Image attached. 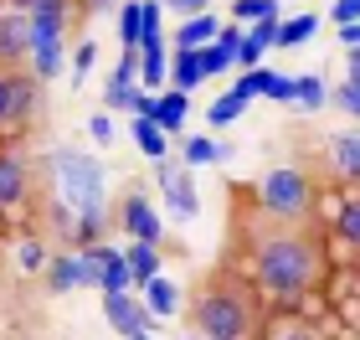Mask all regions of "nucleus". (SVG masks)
Listing matches in <instances>:
<instances>
[{
    "label": "nucleus",
    "mask_w": 360,
    "mask_h": 340,
    "mask_svg": "<svg viewBox=\"0 0 360 340\" xmlns=\"http://www.w3.org/2000/svg\"><path fill=\"white\" fill-rule=\"evenodd\" d=\"M340 42H345L350 52H355V46H360V21H355V26H340Z\"/></svg>",
    "instance_id": "e433bc0d"
},
{
    "label": "nucleus",
    "mask_w": 360,
    "mask_h": 340,
    "mask_svg": "<svg viewBox=\"0 0 360 340\" xmlns=\"http://www.w3.org/2000/svg\"><path fill=\"white\" fill-rule=\"evenodd\" d=\"M186 99H191V93H180V88L160 93V99H155V108H150V119H155L160 129H165V134H175V129L186 124Z\"/></svg>",
    "instance_id": "4468645a"
},
{
    "label": "nucleus",
    "mask_w": 360,
    "mask_h": 340,
    "mask_svg": "<svg viewBox=\"0 0 360 340\" xmlns=\"http://www.w3.org/2000/svg\"><path fill=\"white\" fill-rule=\"evenodd\" d=\"M160 6H170L175 15H186V21H191V15H206L211 0H160Z\"/></svg>",
    "instance_id": "7c9ffc66"
},
{
    "label": "nucleus",
    "mask_w": 360,
    "mask_h": 340,
    "mask_svg": "<svg viewBox=\"0 0 360 340\" xmlns=\"http://www.w3.org/2000/svg\"><path fill=\"white\" fill-rule=\"evenodd\" d=\"M134 144H139V150L150 155V160H165V150H170V134H165V129H160V124L150 119V113H134Z\"/></svg>",
    "instance_id": "2eb2a0df"
},
{
    "label": "nucleus",
    "mask_w": 360,
    "mask_h": 340,
    "mask_svg": "<svg viewBox=\"0 0 360 340\" xmlns=\"http://www.w3.org/2000/svg\"><path fill=\"white\" fill-rule=\"evenodd\" d=\"M93 62H98V46H93V42H83V46H77V57H72V73H77V77H88Z\"/></svg>",
    "instance_id": "2f4dec72"
},
{
    "label": "nucleus",
    "mask_w": 360,
    "mask_h": 340,
    "mask_svg": "<svg viewBox=\"0 0 360 340\" xmlns=\"http://www.w3.org/2000/svg\"><path fill=\"white\" fill-rule=\"evenodd\" d=\"M232 11H237V21H252V26H257V21H278V6H273V0H237Z\"/></svg>",
    "instance_id": "bb28decb"
},
{
    "label": "nucleus",
    "mask_w": 360,
    "mask_h": 340,
    "mask_svg": "<svg viewBox=\"0 0 360 340\" xmlns=\"http://www.w3.org/2000/svg\"><path fill=\"white\" fill-rule=\"evenodd\" d=\"M330 155H335V170H340V175L360 181V134H340V139L330 144Z\"/></svg>",
    "instance_id": "6ab92c4d"
},
{
    "label": "nucleus",
    "mask_w": 360,
    "mask_h": 340,
    "mask_svg": "<svg viewBox=\"0 0 360 340\" xmlns=\"http://www.w3.org/2000/svg\"><path fill=\"white\" fill-rule=\"evenodd\" d=\"M57 191L68 196L72 212H103V165L88 160L83 150H57Z\"/></svg>",
    "instance_id": "20e7f679"
},
{
    "label": "nucleus",
    "mask_w": 360,
    "mask_h": 340,
    "mask_svg": "<svg viewBox=\"0 0 360 340\" xmlns=\"http://www.w3.org/2000/svg\"><path fill=\"white\" fill-rule=\"evenodd\" d=\"M119 37H124V46H139V37H144V0H129V6L119 11Z\"/></svg>",
    "instance_id": "412c9836"
},
{
    "label": "nucleus",
    "mask_w": 360,
    "mask_h": 340,
    "mask_svg": "<svg viewBox=\"0 0 360 340\" xmlns=\"http://www.w3.org/2000/svg\"><path fill=\"white\" fill-rule=\"evenodd\" d=\"M252 273L263 284V294L273 299H304L319 284V237L304 222H278L268 212L252 217Z\"/></svg>",
    "instance_id": "f257e3e1"
},
{
    "label": "nucleus",
    "mask_w": 360,
    "mask_h": 340,
    "mask_svg": "<svg viewBox=\"0 0 360 340\" xmlns=\"http://www.w3.org/2000/svg\"><path fill=\"white\" fill-rule=\"evenodd\" d=\"M257 201L263 212L278 222H309V206H314V186H309L304 170L293 165H273L263 181H257Z\"/></svg>",
    "instance_id": "7ed1b4c3"
},
{
    "label": "nucleus",
    "mask_w": 360,
    "mask_h": 340,
    "mask_svg": "<svg viewBox=\"0 0 360 340\" xmlns=\"http://www.w3.org/2000/svg\"><path fill=\"white\" fill-rule=\"evenodd\" d=\"M41 242H21V268H41Z\"/></svg>",
    "instance_id": "c9c22d12"
},
{
    "label": "nucleus",
    "mask_w": 360,
    "mask_h": 340,
    "mask_svg": "<svg viewBox=\"0 0 360 340\" xmlns=\"http://www.w3.org/2000/svg\"><path fill=\"white\" fill-rule=\"evenodd\" d=\"M201 340H206V335H201Z\"/></svg>",
    "instance_id": "79ce46f5"
},
{
    "label": "nucleus",
    "mask_w": 360,
    "mask_h": 340,
    "mask_svg": "<svg viewBox=\"0 0 360 340\" xmlns=\"http://www.w3.org/2000/svg\"><path fill=\"white\" fill-rule=\"evenodd\" d=\"M206 77V68H201V52H191V46H175V57H170V88H180V93H191L195 83Z\"/></svg>",
    "instance_id": "f8f14e48"
},
{
    "label": "nucleus",
    "mask_w": 360,
    "mask_h": 340,
    "mask_svg": "<svg viewBox=\"0 0 360 340\" xmlns=\"http://www.w3.org/2000/svg\"><path fill=\"white\" fill-rule=\"evenodd\" d=\"M335 108H345V113H355V119H360V77H350V83L335 88Z\"/></svg>",
    "instance_id": "c756f323"
},
{
    "label": "nucleus",
    "mask_w": 360,
    "mask_h": 340,
    "mask_svg": "<svg viewBox=\"0 0 360 340\" xmlns=\"http://www.w3.org/2000/svg\"><path fill=\"white\" fill-rule=\"evenodd\" d=\"M46 284H52V294H68V289L88 284L83 279V253H62L57 263H52V273H46Z\"/></svg>",
    "instance_id": "dca6fc26"
},
{
    "label": "nucleus",
    "mask_w": 360,
    "mask_h": 340,
    "mask_svg": "<svg viewBox=\"0 0 360 340\" xmlns=\"http://www.w3.org/2000/svg\"><path fill=\"white\" fill-rule=\"evenodd\" d=\"M144 304H150V315H175L180 289L170 279H150V284H144Z\"/></svg>",
    "instance_id": "aec40b11"
},
{
    "label": "nucleus",
    "mask_w": 360,
    "mask_h": 340,
    "mask_svg": "<svg viewBox=\"0 0 360 340\" xmlns=\"http://www.w3.org/2000/svg\"><path fill=\"white\" fill-rule=\"evenodd\" d=\"M217 37H221V21L206 11V15H191V21L175 31V46H191V52H201V46L217 42Z\"/></svg>",
    "instance_id": "ddd939ff"
},
{
    "label": "nucleus",
    "mask_w": 360,
    "mask_h": 340,
    "mask_svg": "<svg viewBox=\"0 0 360 340\" xmlns=\"http://www.w3.org/2000/svg\"><path fill=\"white\" fill-rule=\"evenodd\" d=\"M293 103H299V108H319L324 103V77H314V73L293 77Z\"/></svg>",
    "instance_id": "b1692460"
},
{
    "label": "nucleus",
    "mask_w": 360,
    "mask_h": 340,
    "mask_svg": "<svg viewBox=\"0 0 360 340\" xmlns=\"http://www.w3.org/2000/svg\"><path fill=\"white\" fill-rule=\"evenodd\" d=\"M278 340H314V335H309L304 325H293V330H283V335H278Z\"/></svg>",
    "instance_id": "58836bf2"
},
{
    "label": "nucleus",
    "mask_w": 360,
    "mask_h": 340,
    "mask_svg": "<svg viewBox=\"0 0 360 340\" xmlns=\"http://www.w3.org/2000/svg\"><path fill=\"white\" fill-rule=\"evenodd\" d=\"M103 315H108V325L119 330V335H150V304H139V299H129V294H103Z\"/></svg>",
    "instance_id": "423d86ee"
},
{
    "label": "nucleus",
    "mask_w": 360,
    "mask_h": 340,
    "mask_svg": "<svg viewBox=\"0 0 360 340\" xmlns=\"http://www.w3.org/2000/svg\"><path fill=\"white\" fill-rule=\"evenodd\" d=\"M160 191H165V206L175 222H191L195 217V186H191V170H175V165H160Z\"/></svg>",
    "instance_id": "6e6552de"
},
{
    "label": "nucleus",
    "mask_w": 360,
    "mask_h": 340,
    "mask_svg": "<svg viewBox=\"0 0 360 340\" xmlns=\"http://www.w3.org/2000/svg\"><path fill=\"white\" fill-rule=\"evenodd\" d=\"M129 273H134V284L160 279V248L155 242H134V248H129Z\"/></svg>",
    "instance_id": "a211bd4d"
},
{
    "label": "nucleus",
    "mask_w": 360,
    "mask_h": 340,
    "mask_svg": "<svg viewBox=\"0 0 360 340\" xmlns=\"http://www.w3.org/2000/svg\"><path fill=\"white\" fill-rule=\"evenodd\" d=\"M6 6H15V11H26V15H31L37 6H46V0H6Z\"/></svg>",
    "instance_id": "4c0bfd02"
},
{
    "label": "nucleus",
    "mask_w": 360,
    "mask_h": 340,
    "mask_svg": "<svg viewBox=\"0 0 360 340\" xmlns=\"http://www.w3.org/2000/svg\"><path fill=\"white\" fill-rule=\"evenodd\" d=\"M191 320H195V335H206V340H252L257 299H252V289L242 279L217 273V279H206V289L195 294Z\"/></svg>",
    "instance_id": "f03ea898"
},
{
    "label": "nucleus",
    "mask_w": 360,
    "mask_h": 340,
    "mask_svg": "<svg viewBox=\"0 0 360 340\" xmlns=\"http://www.w3.org/2000/svg\"><path fill=\"white\" fill-rule=\"evenodd\" d=\"M335 232H340V242H350V248H360V196L340 206V217H335Z\"/></svg>",
    "instance_id": "4be33fe9"
},
{
    "label": "nucleus",
    "mask_w": 360,
    "mask_h": 340,
    "mask_svg": "<svg viewBox=\"0 0 360 340\" xmlns=\"http://www.w3.org/2000/svg\"><path fill=\"white\" fill-rule=\"evenodd\" d=\"M0 15H6V0H0Z\"/></svg>",
    "instance_id": "ea45409f"
},
{
    "label": "nucleus",
    "mask_w": 360,
    "mask_h": 340,
    "mask_svg": "<svg viewBox=\"0 0 360 340\" xmlns=\"http://www.w3.org/2000/svg\"><path fill=\"white\" fill-rule=\"evenodd\" d=\"M134 340H150V335H134Z\"/></svg>",
    "instance_id": "a19ab883"
},
{
    "label": "nucleus",
    "mask_w": 360,
    "mask_h": 340,
    "mask_svg": "<svg viewBox=\"0 0 360 340\" xmlns=\"http://www.w3.org/2000/svg\"><path fill=\"white\" fill-rule=\"evenodd\" d=\"M88 129H93V139H98V144H108V139H113V124H108V113H93V124H88Z\"/></svg>",
    "instance_id": "f704fd0d"
},
{
    "label": "nucleus",
    "mask_w": 360,
    "mask_h": 340,
    "mask_svg": "<svg viewBox=\"0 0 360 340\" xmlns=\"http://www.w3.org/2000/svg\"><path fill=\"white\" fill-rule=\"evenodd\" d=\"M26 196V160L15 150H0V206H15Z\"/></svg>",
    "instance_id": "9b49d317"
},
{
    "label": "nucleus",
    "mask_w": 360,
    "mask_h": 340,
    "mask_svg": "<svg viewBox=\"0 0 360 340\" xmlns=\"http://www.w3.org/2000/svg\"><path fill=\"white\" fill-rule=\"evenodd\" d=\"M268 99H278V103H293V77H273Z\"/></svg>",
    "instance_id": "72a5a7b5"
},
{
    "label": "nucleus",
    "mask_w": 360,
    "mask_h": 340,
    "mask_svg": "<svg viewBox=\"0 0 360 340\" xmlns=\"http://www.w3.org/2000/svg\"><path fill=\"white\" fill-rule=\"evenodd\" d=\"M119 227L134 242H160V232H165V222L155 217V206L144 201V196H124V206H119Z\"/></svg>",
    "instance_id": "1a4fd4ad"
},
{
    "label": "nucleus",
    "mask_w": 360,
    "mask_h": 340,
    "mask_svg": "<svg viewBox=\"0 0 360 340\" xmlns=\"http://www.w3.org/2000/svg\"><path fill=\"white\" fill-rule=\"evenodd\" d=\"M273 77H278V73H268V68H248V77H242L232 93H237V99H257V93L273 88Z\"/></svg>",
    "instance_id": "a878e982"
},
{
    "label": "nucleus",
    "mask_w": 360,
    "mask_h": 340,
    "mask_svg": "<svg viewBox=\"0 0 360 340\" xmlns=\"http://www.w3.org/2000/svg\"><path fill=\"white\" fill-rule=\"evenodd\" d=\"M335 21L340 26H355L360 21V0H335Z\"/></svg>",
    "instance_id": "473e14b6"
},
{
    "label": "nucleus",
    "mask_w": 360,
    "mask_h": 340,
    "mask_svg": "<svg viewBox=\"0 0 360 340\" xmlns=\"http://www.w3.org/2000/svg\"><path fill=\"white\" fill-rule=\"evenodd\" d=\"M242 108H248V99H237V93H226V99H217V103H211L206 124H232V119H237Z\"/></svg>",
    "instance_id": "cd10ccee"
},
{
    "label": "nucleus",
    "mask_w": 360,
    "mask_h": 340,
    "mask_svg": "<svg viewBox=\"0 0 360 340\" xmlns=\"http://www.w3.org/2000/svg\"><path fill=\"white\" fill-rule=\"evenodd\" d=\"M139 77H144V88H165V37L160 31H150L139 42Z\"/></svg>",
    "instance_id": "9d476101"
},
{
    "label": "nucleus",
    "mask_w": 360,
    "mask_h": 340,
    "mask_svg": "<svg viewBox=\"0 0 360 340\" xmlns=\"http://www.w3.org/2000/svg\"><path fill=\"white\" fill-rule=\"evenodd\" d=\"M217 160H226L217 139H186V165H217Z\"/></svg>",
    "instance_id": "393cba45"
},
{
    "label": "nucleus",
    "mask_w": 360,
    "mask_h": 340,
    "mask_svg": "<svg viewBox=\"0 0 360 340\" xmlns=\"http://www.w3.org/2000/svg\"><path fill=\"white\" fill-rule=\"evenodd\" d=\"M31 99H37V77L0 62V124L26 119V113H31Z\"/></svg>",
    "instance_id": "39448f33"
},
{
    "label": "nucleus",
    "mask_w": 360,
    "mask_h": 340,
    "mask_svg": "<svg viewBox=\"0 0 360 340\" xmlns=\"http://www.w3.org/2000/svg\"><path fill=\"white\" fill-rule=\"evenodd\" d=\"M21 57H31V15L6 11L0 15V62H6V68H21Z\"/></svg>",
    "instance_id": "0eeeda50"
},
{
    "label": "nucleus",
    "mask_w": 360,
    "mask_h": 340,
    "mask_svg": "<svg viewBox=\"0 0 360 340\" xmlns=\"http://www.w3.org/2000/svg\"><path fill=\"white\" fill-rule=\"evenodd\" d=\"M314 37V15H293V21H278V46H299Z\"/></svg>",
    "instance_id": "5701e85b"
},
{
    "label": "nucleus",
    "mask_w": 360,
    "mask_h": 340,
    "mask_svg": "<svg viewBox=\"0 0 360 340\" xmlns=\"http://www.w3.org/2000/svg\"><path fill=\"white\" fill-rule=\"evenodd\" d=\"M129 284H134V273H129V253H103V284H98V289H103V294H124V289Z\"/></svg>",
    "instance_id": "f3484780"
},
{
    "label": "nucleus",
    "mask_w": 360,
    "mask_h": 340,
    "mask_svg": "<svg viewBox=\"0 0 360 340\" xmlns=\"http://www.w3.org/2000/svg\"><path fill=\"white\" fill-rule=\"evenodd\" d=\"M98 237H103V212H77V242L98 248Z\"/></svg>",
    "instance_id": "c85d7f7f"
}]
</instances>
